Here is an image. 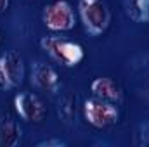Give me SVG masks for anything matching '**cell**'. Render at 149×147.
Here are the masks:
<instances>
[{
    "label": "cell",
    "instance_id": "obj_1",
    "mask_svg": "<svg viewBox=\"0 0 149 147\" xmlns=\"http://www.w3.org/2000/svg\"><path fill=\"white\" fill-rule=\"evenodd\" d=\"M40 47H42V50L47 52V55L52 61H56L57 64H61L64 68L78 66L85 57V50L80 43L56 37V35L42 37L40 38Z\"/></svg>",
    "mask_w": 149,
    "mask_h": 147
},
{
    "label": "cell",
    "instance_id": "obj_2",
    "mask_svg": "<svg viewBox=\"0 0 149 147\" xmlns=\"http://www.w3.org/2000/svg\"><path fill=\"white\" fill-rule=\"evenodd\" d=\"M78 16L90 37L102 35L111 24V10L104 0H78Z\"/></svg>",
    "mask_w": 149,
    "mask_h": 147
},
{
    "label": "cell",
    "instance_id": "obj_3",
    "mask_svg": "<svg viewBox=\"0 0 149 147\" xmlns=\"http://www.w3.org/2000/svg\"><path fill=\"white\" fill-rule=\"evenodd\" d=\"M42 21H43L45 28L54 33L71 31L76 24L73 5L68 0H56V2L49 3L47 7H43Z\"/></svg>",
    "mask_w": 149,
    "mask_h": 147
},
{
    "label": "cell",
    "instance_id": "obj_4",
    "mask_svg": "<svg viewBox=\"0 0 149 147\" xmlns=\"http://www.w3.org/2000/svg\"><path fill=\"white\" fill-rule=\"evenodd\" d=\"M83 118L87 119L88 125L95 128H106V126L118 123L120 111L114 102L102 101L99 97H92L83 102Z\"/></svg>",
    "mask_w": 149,
    "mask_h": 147
},
{
    "label": "cell",
    "instance_id": "obj_5",
    "mask_svg": "<svg viewBox=\"0 0 149 147\" xmlns=\"http://www.w3.org/2000/svg\"><path fill=\"white\" fill-rule=\"evenodd\" d=\"M24 61L17 52L7 50L0 54V90L17 88L24 81Z\"/></svg>",
    "mask_w": 149,
    "mask_h": 147
},
{
    "label": "cell",
    "instance_id": "obj_6",
    "mask_svg": "<svg viewBox=\"0 0 149 147\" xmlns=\"http://www.w3.org/2000/svg\"><path fill=\"white\" fill-rule=\"evenodd\" d=\"M16 114L26 123H42L47 109L43 101L33 92H19L12 99Z\"/></svg>",
    "mask_w": 149,
    "mask_h": 147
},
{
    "label": "cell",
    "instance_id": "obj_7",
    "mask_svg": "<svg viewBox=\"0 0 149 147\" xmlns=\"http://www.w3.org/2000/svg\"><path fill=\"white\" fill-rule=\"evenodd\" d=\"M30 83L49 94H57L61 90V78L54 66L47 64L45 61H35L30 66Z\"/></svg>",
    "mask_w": 149,
    "mask_h": 147
},
{
    "label": "cell",
    "instance_id": "obj_8",
    "mask_svg": "<svg viewBox=\"0 0 149 147\" xmlns=\"http://www.w3.org/2000/svg\"><path fill=\"white\" fill-rule=\"evenodd\" d=\"M23 139L19 121L7 111H0V147H16Z\"/></svg>",
    "mask_w": 149,
    "mask_h": 147
},
{
    "label": "cell",
    "instance_id": "obj_9",
    "mask_svg": "<svg viewBox=\"0 0 149 147\" xmlns=\"http://www.w3.org/2000/svg\"><path fill=\"white\" fill-rule=\"evenodd\" d=\"M90 92L94 97H99L102 101H108V102H120L123 99V92L120 88V85L108 78V76H99L95 78L92 83H90Z\"/></svg>",
    "mask_w": 149,
    "mask_h": 147
},
{
    "label": "cell",
    "instance_id": "obj_10",
    "mask_svg": "<svg viewBox=\"0 0 149 147\" xmlns=\"http://www.w3.org/2000/svg\"><path fill=\"white\" fill-rule=\"evenodd\" d=\"M76 102H78V97L73 90H68V92L59 95L56 111H57L59 119L64 125H71L76 119Z\"/></svg>",
    "mask_w": 149,
    "mask_h": 147
},
{
    "label": "cell",
    "instance_id": "obj_11",
    "mask_svg": "<svg viewBox=\"0 0 149 147\" xmlns=\"http://www.w3.org/2000/svg\"><path fill=\"white\" fill-rule=\"evenodd\" d=\"M127 16L135 23H149V0H125Z\"/></svg>",
    "mask_w": 149,
    "mask_h": 147
},
{
    "label": "cell",
    "instance_id": "obj_12",
    "mask_svg": "<svg viewBox=\"0 0 149 147\" xmlns=\"http://www.w3.org/2000/svg\"><path fill=\"white\" fill-rule=\"evenodd\" d=\"M68 144L61 139H47V140H40L37 147H66Z\"/></svg>",
    "mask_w": 149,
    "mask_h": 147
},
{
    "label": "cell",
    "instance_id": "obj_13",
    "mask_svg": "<svg viewBox=\"0 0 149 147\" xmlns=\"http://www.w3.org/2000/svg\"><path fill=\"white\" fill-rule=\"evenodd\" d=\"M9 3H10V0H0V14H3L9 9Z\"/></svg>",
    "mask_w": 149,
    "mask_h": 147
},
{
    "label": "cell",
    "instance_id": "obj_14",
    "mask_svg": "<svg viewBox=\"0 0 149 147\" xmlns=\"http://www.w3.org/2000/svg\"><path fill=\"white\" fill-rule=\"evenodd\" d=\"M144 95H146V99L149 101V85L146 87V92H144Z\"/></svg>",
    "mask_w": 149,
    "mask_h": 147
},
{
    "label": "cell",
    "instance_id": "obj_15",
    "mask_svg": "<svg viewBox=\"0 0 149 147\" xmlns=\"http://www.w3.org/2000/svg\"><path fill=\"white\" fill-rule=\"evenodd\" d=\"M0 40H2V33H0Z\"/></svg>",
    "mask_w": 149,
    "mask_h": 147
}]
</instances>
